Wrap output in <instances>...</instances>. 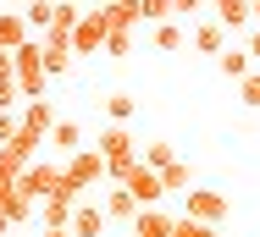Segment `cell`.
<instances>
[{
	"label": "cell",
	"mask_w": 260,
	"mask_h": 237,
	"mask_svg": "<svg viewBox=\"0 0 260 237\" xmlns=\"http://www.w3.org/2000/svg\"><path fill=\"white\" fill-rule=\"evenodd\" d=\"M61 177H67L78 193H89L94 182H105V154H100V149H72L67 166H61Z\"/></svg>",
	"instance_id": "obj_1"
},
{
	"label": "cell",
	"mask_w": 260,
	"mask_h": 237,
	"mask_svg": "<svg viewBox=\"0 0 260 237\" xmlns=\"http://www.w3.org/2000/svg\"><path fill=\"white\" fill-rule=\"evenodd\" d=\"M183 215L188 221H205V226H221L227 221V193L221 188H188L183 193Z\"/></svg>",
	"instance_id": "obj_2"
},
{
	"label": "cell",
	"mask_w": 260,
	"mask_h": 237,
	"mask_svg": "<svg viewBox=\"0 0 260 237\" xmlns=\"http://www.w3.org/2000/svg\"><path fill=\"white\" fill-rule=\"evenodd\" d=\"M55 188H61V166H55V160H28V166L17 171V193H28L34 204H39L45 193H55Z\"/></svg>",
	"instance_id": "obj_3"
},
{
	"label": "cell",
	"mask_w": 260,
	"mask_h": 237,
	"mask_svg": "<svg viewBox=\"0 0 260 237\" xmlns=\"http://www.w3.org/2000/svg\"><path fill=\"white\" fill-rule=\"evenodd\" d=\"M94 149L105 154V166H111V160H139V143H133V127H122V122H105V133L94 138Z\"/></svg>",
	"instance_id": "obj_4"
},
{
	"label": "cell",
	"mask_w": 260,
	"mask_h": 237,
	"mask_svg": "<svg viewBox=\"0 0 260 237\" xmlns=\"http://www.w3.org/2000/svg\"><path fill=\"white\" fill-rule=\"evenodd\" d=\"M105 33H111L105 11H89V17H78V28H72V55H94V50H105Z\"/></svg>",
	"instance_id": "obj_5"
},
{
	"label": "cell",
	"mask_w": 260,
	"mask_h": 237,
	"mask_svg": "<svg viewBox=\"0 0 260 237\" xmlns=\"http://www.w3.org/2000/svg\"><path fill=\"white\" fill-rule=\"evenodd\" d=\"M116 188L133 193V199H139V210L166 199V188H160V171H150V166H133V171H127V182H116Z\"/></svg>",
	"instance_id": "obj_6"
},
{
	"label": "cell",
	"mask_w": 260,
	"mask_h": 237,
	"mask_svg": "<svg viewBox=\"0 0 260 237\" xmlns=\"http://www.w3.org/2000/svg\"><path fill=\"white\" fill-rule=\"evenodd\" d=\"M55 122H61V116H55L50 99H28V105H22V116H17V127H22V133H34V138H50Z\"/></svg>",
	"instance_id": "obj_7"
},
{
	"label": "cell",
	"mask_w": 260,
	"mask_h": 237,
	"mask_svg": "<svg viewBox=\"0 0 260 237\" xmlns=\"http://www.w3.org/2000/svg\"><path fill=\"white\" fill-rule=\"evenodd\" d=\"M67 232H72V237H100V232H105V210L94 204V199H78V204H72Z\"/></svg>",
	"instance_id": "obj_8"
},
{
	"label": "cell",
	"mask_w": 260,
	"mask_h": 237,
	"mask_svg": "<svg viewBox=\"0 0 260 237\" xmlns=\"http://www.w3.org/2000/svg\"><path fill=\"white\" fill-rule=\"evenodd\" d=\"M172 221H177L172 210H160V204H144V210L133 215V237H166V232H172Z\"/></svg>",
	"instance_id": "obj_9"
},
{
	"label": "cell",
	"mask_w": 260,
	"mask_h": 237,
	"mask_svg": "<svg viewBox=\"0 0 260 237\" xmlns=\"http://www.w3.org/2000/svg\"><path fill=\"white\" fill-rule=\"evenodd\" d=\"M188 45L200 50V55H210V61H216V55H221V50H227V28H221V22H216V17H205V22H200V28H194V39H188Z\"/></svg>",
	"instance_id": "obj_10"
},
{
	"label": "cell",
	"mask_w": 260,
	"mask_h": 237,
	"mask_svg": "<svg viewBox=\"0 0 260 237\" xmlns=\"http://www.w3.org/2000/svg\"><path fill=\"white\" fill-rule=\"evenodd\" d=\"M205 6L216 11V22H221V28H249V22H255L249 0H205Z\"/></svg>",
	"instance_id": "obj_11"
},
{
	"label": "cell",
	"mask_w": 260,
	"mask_h": 237,
	"mask_svg": "<svg viewBox=\"0 0 260 237\" xmlns=\"http://www.w3.org/2000/svg\"><path fill=\"white\" fill-rule=\"evenodd\" d=\"M100 210H105V221H133V215H139V199H133L127 188H116V182H111V193L100 199Z\"/></svg>",
	"instance_id": "obj_12"
},
{
	"label": "cell",
	"mask_w": 260,
	"mask_h": 237,
	"mask_svg": "<svg viewBox=\"0 0 260 237\" xmlns=\"http://www.w3.org/2000/svg\"><path fill=\"white\" fill-rule=\"evenodd\" d=\"M22 39H34L28 22H22V11H0V50H17Z\"/></svg>",
	"instance_id": "obj_13"
},
{
	"label": "cell",
	"mask_w": 260,
	"mask_h": 237,
	"mask_svg": "<svg viewBox=\"0 0 260 237\" xmlns=\"http://www.w3.org/2000/svg\"><path fill=\"white\" fill-rule=\"evenodd\" d=\"M150 39H155L160 55H172V50L188 45V33H183V22H177V17H172V22H155V33H150Z\"/></svg>",
	"instance_id": "obj_14"
},
{
	"label": "cell",
	"mask_w": 260,
	"mask_h": 237,
	"mask_svg": "<svg viewBox=\"0 0 260 237\" xmlns=\"http://www.w3.org/2000/svg\"><path fill=\"white\" fill-rule=\"evenodd\" d=\"M50 11H55V0H28V6H22V22H28V33H34V39L50 28Z\"/></svg>",
	"instance_id": "obj_15"
},
{
	"label": "cell",
	"mask_w": 260,
	"mask_h": 237,
	"mask_svg": "<svg viewBox=\"0 0 260 237\" xmlns=\"http://www.w3.org/2000/svg\"><path fill=\"white\" fill-rule=\"evenodd\" d=\"M160 188H166V193H188V188H194V171H188V160H172V166L160 171Z\"/></svg>",
	"instance_id": "obj_16"
},
{
	"label": "cell",
	"mask_w": 260,
	"mask_h": 237,
	"mask_svg": "<svg viewBox=\"0 0 260 237\" xmlns=\"http://www.w3.org/2000/svg\"><path fill=\"white\" fill-rule=\"evenodd\" d=\"M133 110H139V105H133L127 89H116V94L105 99V116H111V122H122V127H133Z\"/></svg>",
	"instance_id": "obj_17"
},
{
	"label": "cell",
	"mask_w": 260,
	"mask_h": 237,
	"mask_svg": "<svg viewBox=\"0 0 260 237\" xmlns=\"http://www.w3.org/2000/svg\"><path fill=\"white\" fill-rule=\"evenodd\" d=\"M172 160H177L172 143H144V149H139V166H150V171H166Z\"/></svg>",
	"instance_id": "obj_18"
},
{
	"label": "cell",
	"mask_w": 260,
	"mask_h": 237,
	"mask_svg": "<svg viewBox=\"0 0 260 237\" xmlns=\"http://www.w3.org/2000/svg\"><path fill=\"white\" fill-rule=\"evenodd\" d=\"M216 61H221V77H233V83H238V77H244V72H255V61H249V55H244V50H221V55H216Z\"/></svg>",
	"instance_id": "obj_19"
},
{
	"label": "cell",
	"mask_w": 260,
	"mask_h": 237,
	"mask_svg": "<svg viewBox=\"0 0 260 237\" xmlns=\"http://www.w3.org/2000/svg\"><path fill=\"white\" fill-rule=\"evenodd\" d=\"M34 210H39V204H34V199H28V193H11V199H6V204H0V215H6V221H11V226H22V221H28V215H34Z\"/></svg>",
	"instance_id": "obj_20"
},
{
	"label": "cell",
	"mask_w": 260,
	"mask_h": 237,
	"mask_svg": "<svg viewBox=\"0 0 260 237\" xmlns=\"http://www.w3.org/2000/svg\"><path fill=\"white\" fill-rule=\"evenodd\" d=\"M50 143H55V149H67V154H72V149H83V133H78L72 122H55V127H50Z\"/></svg>",
	"instance_id": "obj_21"
},
{
	"label": "cell",
	"mask_w": 260,
	"mask_h": 237,
	"mask_svg": "<svg viewBox=\"0 0 260 237\" xmlns=\"http://www.w3.org/2000/svg\"><path fill=\"white\" fill-rule=\"evenodd\" d=\"M216 232H221V226H205V221H188V215H177L166 237H216Z\"/></svg>",
	"instance_id": "obj_22"
},
{
	"label": "cell",
	"mask_w": 260,
	"mask_h": 237,
	"mask_svg": "<svg viewBox=\"0 0 260 237\" xmlns=\"http://www.w3.org/2000/svg\"><path fill=\"white\" fill-rule=\"evenodd\" d=\"M139 22H172V0H133Z\"/></svg>",
	"instance_id": "obj_23"
},
{
	"label": "cell",
	"mask_w": 260,
	"mask_h": 237,
	"mask_svg": "<svg viewBox=\"0 0 260 237\" xmlns=\"http://www.w3.org/2000/svg\"><path fill=\"white\" fill-rule=\"evenodd\" d=\"M105 55H111V61H122V55H133V33H122V28H111V33H105Z\"/></svg>",
	"instance_id": "obj_24"
},
{
	"label": "cell",
	"mask_w": 260,
	"mask_h": 237,
	"mask_svg": "<svg viewBox=\"0 0 260 237\" xmlns=\"http://www.w3.org/2000/svg\"><path fill=\"white\" fill-rule=\"evenodd\" d=\"M238 99H244V105H260V66L238 77Z\"/></svg>",
	"instance_id": "obj_25"
},
{
	"label": "cell",
	"mask_w": 260,
	"mask_h": 237,
	"mask_svg": "<svg viewBox=\"0 0 260 237\" xmlns=\"http://www.w3.org/2000/svg\"><path fill=\"white\" fill-rule=\"evenodd\" d=\"M22 94H17V77H0V110H17Z\"/></svg>",
	"instance_id": "obj_26"
},
{
	"label": "cell",
	"mask_w": 260,
	"mask_h": 237,
	"mask_svg": "<svg viewBox=\"0 0 260 237\" xmlns=\"http://www.w3.org/2000/svg\"><path fill=\"white\" fill-rule=\"evenodd\" d=\"M205 0H172V17H200Z\"/></svg>",
	"instance_id": "obj_27"
},
{
	"label": "cell",
	"mask_w": 260,
	"mask_h": 237,
	"mask_svg": "<svg viewBox=\"0 0 260 237\" xmlns=\"http://www.w3.org/2000/svg\"><path fill=\"white\" fill-rule=\"evenodd\" d=\"M17 138V116H11V110H0V143H11Z\"/></svg>",
	"instance_id": "obj_28"
},
{
	"label": "cell",
	"mask_w": 260,
	"mask_h": 237,
	"mask_svg": "<svg viewBox=\"0 0 260 237\" xmlns=\"http://www.w3.org/2000/svg\"><path fill=\"white\" fill-rule=\"evenodd\" d=\"M244 55H249V61L260 66V28H249V45H244Z\"/></svg>",
	"instance_id": "obj_29"
},
{
	"label": "cell",
	"mask_w": 260,
	"mask_h": 237,
	"mask_svg": "<svg viewBox=\"0 0 260 237\" xmlns=\"http://www.w3.org/2000/svg\"><path fill=\"white\" fill-rule=\"evenodd\" d=\"M11 193H17V177H6V171H0V204H6Z\"/></svg>",
	"instance_id": "obj_30"
},
{
	"label": "cell",
	"mask_w": 260,
	"mask_h": 237,
	"mask_svg": "<svg viewBox=\"0 0 260 237\" xmlns=\"http://www.w3.org/2000/svg\"><path fill=\"white\" fill-rule=\"evenodd\" d=\"M39 237H72L67 226H39Z\"/></svg>",
	"instance_id": "obj_31"
},
{
	"label": "cell",
	"mask_w": 260,
	"mask_h": 237,
	"mask_svg": "<svg viewBox=\"0 0 260 237\" xmlns=\"http://www.w3.org/2000/svg\"><path fill=\"white\" fill-rule=\"evenodd\" d=\"M0 77H11V50H0Z\"/></svg>",
	"instance_id": "obj_32"
},
{
	"label": "cell",
	"mask_w": 260,
	"mask_h": 237,
	"mask_svg": "<svg viewBox=\"0 0 260 237\" xmlns=\"http://www.w3.org/2000/svg\"><path fill=\"white\" fill-rule=\"evenodd\" d=\"M0 237H11V221H6V215H0Z\"/></svg>",
	"instance_id": "obj_33"
},
{
	"label": "cell",
	"mask_w": 260,
	"mask_h": 237,
	"mask_svg": "<svg viewBox=\"0 0 260 237\" xmlns=\"http://www.w3.org/2000/svg\"><path fill=\"white\" fill-rule=\"evenodd\" d=\"M6 6H11V11H22V6H28V0H6Z\"/></svg>",
	"instance_id": "obj_34"
},
{
	"label": "cell",
	"mask_w": 260,
	"mask_h": 237,
	"mask_svg": "<svg viewBox=\"0 0 260 237\" xmlns=\"http://www.w3.org/2000/svg\"><path fill=\"white\" fill-rule=\"evenodd\" d=\"M116 6H127V0H116Z\"/></svg>",
	"instance_id": "obj_35"
},
{
	"label": "cell",
	"mask_w": 260,
	"mask_h": 237,
	"mask_svg": "<svg viewBox=\"0 0 260 237\" xmlns=\"http://www.w3.org/2000/svg\"><path fill=\"white\" fill-rule=\"evenodd\" d=\"M249 6H260V0H249Z\"/></svg>",
	"instance_id": "obj_36"
},
{
	"label": "cell",
	"mask_w": 260,
	"mask_h": 237,
	"mask_svg": "<svg viewBox=\"0 0 260 237\" xmlns=\"http://www.w3.org/2000/svg\"><path fill=\"white\" fill-rule=\"evenodd\" d=\"M216 237H221V232H216Z\"/></svg>",
	"instance_id": "obj_37"
}]
</instances>
